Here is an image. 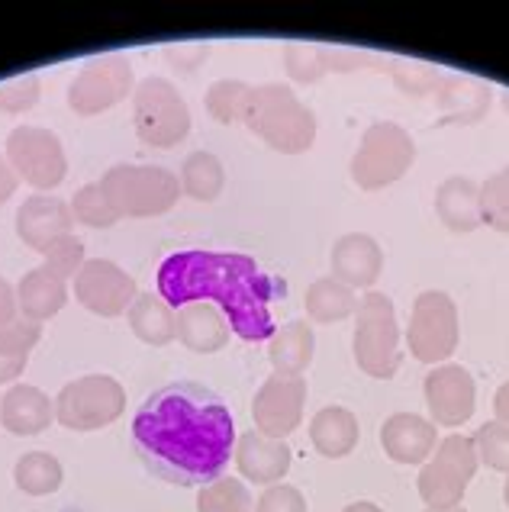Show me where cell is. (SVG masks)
<instances>
[{
	"mask_svg": "<svg viewBox=\"0 0 509 512\" xmlns=\"http://www.w3.org/2000/svg\"><path fill=\"white\" fill-rule=\"evenodd\" d=\"M342 512H384L377 503H368V500H358V503H348Z\"/></svg>",
	"mask_w": 509,
	"mask_h": 512,
	"instance_id": "48",
	"label": "cell"
},
{
	"mask_svg": "<svg viewBox=\"0 0 509 512\" xmlns=\"http://www.w3.org/2000/svg\"><path fill=\"white\" fill-rule=\"evenodd\" d=\"M332 277L352 290H368L384 271V248L368 232H345L329 252Z\"/></svg>",
	"mask_w": 509,
	"mask_h": 512,
	"instance_id": "18",
	"label": "cell"
},
{
	"mask_svg": "<svg viewBox=\"0 0 509 512\" xmlns=\"http://www.w3.org/2000/svg\"><path fill=\"white\" fill-rule=\"evenodd\" d=\"M39 339H42V326L26 316H17L13 323L0 326V355L26 358L39 345Z\"/></svg>",
	"mask_w": 509,
	"mask_h": 512,
	"instance_id": "40",
	"label": "cell"
},
{
	"mask_svg": "<svg viewBox=\"0 0 509 512\" xmlns=\"http://www.w3.org/2000/svg\"><path fill=\"white\" fill-rule=\"evenodd\" d=\"M174 332L184 348L197 351V355H213L229 345V323L226 316L216 310L213 303H187L174 313Z\"/></svg>",
	"mask_w": 509,
	"mask_h": 512,
	"instance_id": "22",
	"label": "cell"
},
{
	"mask_svg": "<svg viewBox=\"0 0 509 512\" xmlns=\"http://www.w3.org/2000/svg\"><path fill=\"white\" fill-rule=\"evenodd\" d=\"M307 380L294 374H278L271 371V377L258 387L252 400V419L255 432L268 438H284L290 432H297L303 422V406H307Z\"/></svg>",
	"mask_w": 509,
	"mask_h": 512,
	"instance_id": "14",
	"label": "cell"
},
{
	"mask_svg": "<svg viewBox=\"0 0 509 512\" xmlns=\"http://www.w3.org/2000/svg\"><path fill=\"white\" fill-rule=\"evenodd\" d=\"M361 438L358 416L345 406H323L310 419V442L323 458H348Z\"/></svg>",
	"mask_w": 509,
	"mask_h": 512,
	"instance_id": "25",
	"label": "cell"
},
{
	"mask_svg": "<svg viewBox=\"0 0 509 512\" xmlns=\"http://www.w3.org/2000/svg\"><path fill=\"white\" fill-rule=\"evenodd\" d=\"M461 339L458 306L445 290H423L413 303L410 329H406V342H410V355L419 364H445L455 355Z\"/></svg>",
	"mask_w": 509,
	"mask_h": 512,
	"instance_id": "10",
	"label": "cell"
},
{
	"mask_svg": "<svg viewBox=\"0 0 509 512\" xmlns=\"http://www.w3.org/2000/svg\"><path fill=\"white\" fill-rule=\"evenodd\" d=\"M284 68L297 84H319L329 75V68L323 62V46H310V42H287Z\"/></svg>",
	"mask_w": 509,
	"mask_h": 512,
	"instance_id": "36",
	"label": "cell"
},
{
	"mask_svg": "<svg viewBox=\"0 0 509 512\" xmlns=\"http://www.w3.org/2000/svg\"><path fill=\"white\" fill-rule=\"evenodd\" d=\"M316 355V335L303 319H290L278 326V332L268 339V361L278 374L303 377V371L313 364Z\"/></svg>",
	"mask_w": 509,
	"mask_h": 512,
	"instance_id": "26",
	"label": "cell"
},
{
	"mask_svg": "<svg viewBox=\"0 0 509 512\" xmlns=\"http://www.w3.org/2000/svg\"><path fill=\"white\" fill-rule=\"evenodd\" d=\"M100 190L107 194L110 207L120 213V219H152L174 210L181 197L178 174L162 165H113L104 178Z\"/></svg>",
	"mask_w": 509,
	"mask_h": 512,
	"instance_id": "4",
	"label": "cell"
},
{
	"mask_svg": "<svg viewBox=\"0 0 509 512\" xmlns=\"http://www.w3.org/2000/svg\"><path fill=\"white\" fill-rule=\"evenodd\" d=\"M352 351L358 368L374 380H390L400 371V326L394 300L387 294L368 290L355 310Z\"/></svg>",
	"mask_w": 509,
	"mask_h": 512,
	"instance_id": "5",
	"label": "cell"
},
{
	"mask_svg": "<svg viewBox=\"0 0 509 512\" xmlns=\"http://www.w3.org/2000/svg\"><path fill=\"white\" fill-rule=\"evenodd\" d=\"M323 62L332 71H358V68H368V65H390V58L381 55H371L365 49H339V46H323Z\"/></svg>",
	"mask_w": 509,
	"mask_h": 512,
	"instance_id": "43",
	"label": "cell"
},
{
	"mask_svg": "<svg viewBox=\"0 0 509 512\" xmlns=\"http://www.w3.org/2000/svg\"><path fill=\"white\" fill-rule=\"evenodd\" d=\"M307 313L316 323H342V319L355 316L358 310V294L352 287H345L336 277H319L307 287Z\"/></svg>",
	"mask_w": 509,
	"mask_h": 512,
	"instance_id": "29",
	"label": "cell"
},
{
	"mask_svg": "<svg viewBox=\"0 0 509 512\" xmlns=\"http://www.w3.org/2000/svg\"><path fill=\"white\" fill-rule=\"evenodd\" d=\"M13 226H17L20 242L42 255L49 242L71 236V229H75V216H71L68 200L52 197V194H33L17 207Z\"/></svg>",
	"mask_w": 509,
	"mask_h": 512,
	"instance_id": "16",
	"label": "cell"
},
{
	"mask_svg": "<svg viewBox=\"0 0 509 512\" xmlns=\"http://www.w3.org/2000/svg\"><path fill=\"white\" fill-rule=\"evenodd\" d=\"M197 512H255L252 493L239 477H220L213 484L200 487Z\"/></svg>",
	"mask_w": 509,
	"mask_h": 512,
	"instance_id": "32",
	"label": "cell"
},
{
	"mask_svg": "<svg viewBox=\"0 0 509 512\" xmlns=\"http://www.w3.org/2000/svg\"><path fill=\"white\" fill-rule=\"evenodd\" d=\"M158 297L168 306L187 303H213L226 316L232 335L242 342H268L278 326H274L271 306L287 294L281 277L261 271L255 258L242 252H203V248H187V252L168 255L155 274Z\"/></svg>",
	"mask_w": 509,
	"mask_h": 512,
	"instance_id": "2",
	"label": "cell"
},
{
	"mask_svg": "<svg viewBox=\"0 0 509 512\" xmlns=\"http://www.w3.org/2000/svg\"><path fill=\"white\" fill-rule=\"evenodd\" d=\"M4 158L20 181L36 187L39 194H49L68 178L65 145L46 126H17L7 136Z\"/></svg>",
	"mask_w": 509,
	"mask_h": 512,
	"instance_id": "11",
	"label": "cell"
},
{
	"mask_svg": "<svg viewBox=\"0 0 509 512\" xmlns=\"http://www.w3.org/2000/svg\"><path fill=\"white\" fill-rule=\"evenodd\" d=\"M129 435L145 471L171 487L220 480L239 438L229 403L200 380H171L152 390L136 409Z\"/></svg>",
	"mask_w": 509,
	"mask_h": 512,
	"instance_id": "1",
	"label": "cell"
},
{
	"mask_svg": "<svg viewBox=\"0 0 509 512\" xmlns=\"http://www.w3.org/2000/svg\"><path fill=\"white\" fill-rule=\"evenodd\" d=\"M71 216L78 219L81 226H91V229H110L120 223V213L110 207L107 194L100 190V181L94 184H84L75 197L68 200Z\"/></svg>",
	"mask_w": 509,
	"mask_h": 512,
	"instance_id": "33",
	"label": "cell"
},
{
	"mask_svg": "<svg viewBox=\"0 0 509 512\" xmlns=\"http://www.w3.org/2000/svg\"><path fill=\"white\" fill-rule=\"evenodd\" d=\"M62 480H65L62 461L49 455V451H26L13 464V484L26 496H49L62 487Z\"/></svg>",
	"mask_w": 509,
	"mask_h": 512,
	"instance_id": "30",
	"label": "cell"
},
{
	"mask_svg": "<svg viewBox=\"0 0 509 512\" xmlns=\"http://www.w3.org/2000/svg\"><path fill=\"white\" fill-rule=\"evenodd\" d=\"M55 422V400L33 384H13L0 397V426L10 435H39Z\"/></svg>",
	"mask_w": 509,
	"mask_h": 512,
	"instance_id": "20",
	"label": "cell"
},
{
	"mask_svg": "<svg viewBox=\"0 0 509 512\" xmlns=\"http://www.w3.org/2000/svg\"><path fill=\"white\" fill-rule=\"evenodd\" d=\"M481 219L497 232H509V165L481 184Z\"/></svg>",
	"mask_w": 509,
	"mask_h": 512,
	"instance_id": "35",
	"label": "cell"
},
{
	"mask_svg": "<svg viewBox=\"0 0 509 512\" xmlns=\"http://www.w3.org/2000/svg\"><path fill=\"white\" fill-rule=\"evenodd\" d=\"M474 448L481 464H487L490 471L509 474V426L506 422H484L481 429L474 432Z\"/></svg>",
	"mask_w": 509,
	"mask_h": 512,
	"instance_id": "37",
	"label": "cell"
},
{
	"mask_svg": "<svg viewBox=\"0 0 509 512\" xmlns=\"http://www.w3.org/2000/svg\"><path fill=\"white\" fill-rule=\"evenodd\" d=\"M29 358H10V355H0V384H13L23 371H26Z\"/></svg>",
	"mask_w": 509,
	"mask_h": 512,
	"instance_id": "46",
	"label": "cell"
},
{
	"mask_svg": "<svg viewBox=\"0 0 509 512\" xmlns=\"http://www.w3.org/2000/svg\"><path fill=\"white\" fill-rule=\"evenodd\" d=\"M20 316V306H17V287H13L7 277H0V326L13 323Z\"/></svg>",
	"mask_w": 509,
	"mask_h": 512,
	"instance_id": "44",
	"label": "cell"
},
{
	"mask_svg": "<svg viewBox=\"0 0 509 512\" xmlns=\"http://www.w3.org/2000/svg\"><path fill=\"white\" fill-rule=\"evenodd\" d=\"M42 97V81L39 75H20L10 81H0V113L20 116L29 113Z\"/></svg>",
	"mask_w": 509,
	"mask_h": 512,
	"instance_id": "38",
	"label": "cell"
},
{
	"mask_svg": "<svg viewBox=\"0 0 509 512\" xmlns=\"http://www.w3.org/2000/svg\"><path fill=\"white\" fill-rule=\"evenodd\" d=\"M423 393L435 426L458 429L474 416L477 387L471 371L461 368V364H435L423 380Z\"/></svg>",
	"mask_w": 509,
	"mask_h": 512,
	"instance_id": "15",
	"label": "cell"
},
{
	"mask_svg": "<svg viewBox=\"0 0 509 512\" xmlns=\"http://www.w3.org/2000/svg\"><path fill=\"white\" fill-rule=\"evenodd\" d=\"M65 303H68V281L62 274H55L49 265H39L20 277V284H17L20 316L42 326L46 319L62 313Z\"/></svg>",
	"mask_w": 509,
	"mask_h": 512,
	"instance_id": "23",
	"label": "cell"
},
{
	"mask_svg": "<svg viewBox=\"0 0 509 512\" xmlns=\"http://www.w3.org/2000/svg\"><path fill=\"white\" fill-rule=\"evenodd\" d=\"M255 87L249 81H239V78H220L207 87V113L213 116L216 123L232 126V123H242L245 120V110H249V100H252Z\"/></svg>",
	"mask_w": 509,
	"mask_h": 512,
	"instance_id": "31",
	"label": "cell"
},
{
	"mask_svg": "<svg viewBox=\"0 0 509 512\" xmlns=\"http://www.w3.org/2000/svg\"><path fill=\"white\" fill-rule=\"evenodd\" d=\"M136 91L133 62L120 52L97 55L78 68V75L68 84V107L78 116H97L113 110L120 100Z\"/></svg>",
	"mask_w": 509,
	"mask_h": 512,
	"instance_id": "12",
	"label": "cell"
},
{
	"mask_svg": "<svg viewBox=\"0 0 509 512\" xmlns=\"http://www.w3.org/2000/svg\"><path fill=\"white\" fill-rule=\"evenodd\" d=\"M416 162V142L400 123L377 120L365 129L352 155L348 174L361 190H384L397 184Z\"/></svg>",
	"mask_w": 509,
	"mask_h": 512,
	"instance_id": "6",
	"label": "cell"
},
{
	"mask_svg": "<svg viewBox=\"0 0 509 512\" xmlns=\"http://www.w3.org/2000/svg\"><path fill=\"white\" fill-rule=\"evenodd\" d=\"M139 297L133 274H126L116 261L107 258H87L84 268L75 274V300L94 316H123Z\"/></svg>",
	"mask_w": 509,
	"mask_h": 512,
	"instance_id": "13",
	"label": "cell"
},
{
	"mask_svg": "<svg viewBox=\"0 0 509 512\" xmlns=\"http://www.w3.org/2000/svg\"><path fill=\"white\" fill-rule=\"evenodd\" d=\"M493 413H497V422H506L509 426V380L497 390V397H493Z\"/></svg>",
	"mask_w": 509,
	"mask_h": 512,
	"instance_id": "47",
	"label": "cell"
},
{
	"mask_svg": "<svg viewBox=\"0 0 509 512\" xmlns=\"http://www.w3.org/2000/svg\"><path fill=\"white\" fill-rule=\"evenodd\" d=\"M178 184H181V194H187L191 200L213 203L216 197L223 194V187H226V168H223V162L213 152L197 149V152H191L181 162Z\"/></svg>",
	"mask_w": 509,
	"mask_h": 512,
	"instance_id": "28",
	"label": "cell"
},
{
	"mask_svg": "<svg viewBox=\"0 0 509 512\" xmlns=\"http://www.w3.org/2000/svg\"><path fill=\"white\" fill-rule=\"evenodd\" d=\"M58 512H81V509H75V506H68V509H58Z\"/></svg>",
	"mask_w": 509,
	"mask_h": 512,
	"instance_id": "50",
	"label": "cell"
},
{
	"mask_svg": "<svg viewBox=\"0 0 509 512\" xmlns=\"http://www.w3.org/2000/svg\"><path fill=\"white\" fill-rule=\"evenodd\" d=\"M255 512H307V496L290 484H271L258 496Z\"/></svg>",
	"mask_w": 509,
	"mask_h": 512,
	"instance_id": "41",
	"label": "cell"
},
{
	"mask_svg": "<svg viewBox=\"0 0 509 512\" xmlns=\"http://www.w3.org/2000/svg\"><path fill=\"white\" fill-rule=\"evenodd\" d=\"M381 448L397 464H426L439 448V432L419 413H394L381 426Z\"/></svg>",
	"mask_w": 509,
	"mask_h": 512,
	"instance_id": "19",
	"label": "cell"
},
{
	"mask_svg": "<svg viewBox=\"0 0 509 512\" xmlns=\"http://www.w3.org/2000/svg\"><path fill=\"white\" fill-rule=\"evenodd\" d=\"M242 126L281 155H300L313 149L319 129L316 113L287 84H258Z\"/></svg>",
	"mask_w": 509,
	"mask_h": 512,
	"instance_id": "3",
	"label": "cell"
},
{
	"mask_svg": "<svg viewBox=\"0 0 509 512\" xmlns=\"http://www.w3.org/2000/svg\"><path fill=\"white\" fill-rule=\"evenodd\" d=\"M210 52H213L210 42H171V46H165V62L184 71V75H194L197 68L207 65Z\"/></svg>",
	"mask_w": 509,
	"mask_h": 512,
	"instance_id": "42",
	"label": "cell"
},
{
	"mask_svg": "<svg viewBox=\"0 0 509 512\" xmlns=\"http://www.w3.org/2000/svg\"><path fill=\"white\" fill-rule=\"evenodd\" d=\"M17 184H20V178H17V174H13V168L7 165L4 152H0V203H7L13 194H17Z\"/></svg>",
	"mask_w": 509,
	"mask_h": 512,
	"instance_id": "45",
	"label": "cell"
},
{
	"mask_svg": "<svg viewBox=\"0 0 509 512\" xmlns=\"http://www.w3.org/2000/svg\"><path fill=\"white\" fill-rule=\"evenodd\" d=\"M432 97L448 123L474 126L484 120L493 104V87L471 75H442V84L435 87Z\"/></svg>",
	"mask_w": 509,
	"mask_h": 512,
	"instance_id": "21",
	"label": "cell"
},
{
	"mask_svg": "<svg viewBox=\"0 0 509 512\" xmlns=\"http://www.w3.org/2000/svg\"><path fill=\"white\" fill-rule=\"evenodd\" d=\"M481 458H477L474 438L468 435H448L435 448V458L423 464V471L416 477V487L423 503L432 512L458 509L464 500V490L474 480Z\"/></svg>",
	"mask_w": 509,
	"mask_h": 512,
	"instance_id": "8",
	"label": "cell"
},
{
	"mask_svg": "<svg viewBox=\"0 0 509 512\" xmlns=\"http://www.w3.org/2000/svg\"><path fill=\"white\" fill-rule=\"evenodd\" d=\"M390 78H394L397 91L410 97H432L435 87L442 84V71L426 62H410V58H390Z\"/></svg>",
	"mask_w": 509,
	"mask_h": 512,
	"instance_id": "34",
	"label": "cell"
},
{
	"mask_svg": "<svg viewBox=\"0 0 509 512\" xmlns=\"http://www.w3.org/2000/svg\"><path fill=\"white\" fill-rule=\"evenodd\" d=\"M133 126L149 149H174L191 133V107L168 78H145L133 91Z\"/></svg>",
	"mask_w": 509,
	"mask_h": 512,
	"instance_id": "7",
	"label": "cell"
},
{
	"mask_svg": "<svg viewBox=\"0 0 509 512\" xmlns=\"http://www.w3.org/2000/svg\"><path fill=\"white\" fill-rule=\"evenodd\" d=\"M126 409V390L110 374H84L55 397V422L71 432H94L116 422Z\"/></svg>",
	"mask_w": 509,
	"mask_h": 512,
	"instance_id": "9",
	"label": "cell"
},
{
	"mask_svg": "<svg viewBox=\"0 0 509 512\" xmlns=\"http://www.w3.org/2000/svg\"><path fill=\"white\" fill-rule=\"evenodd\" d=\"M129 329H133V335L139 342L152 345V348H162L168 342L178 339V332H174V310L168 306V300L158 297V290L152 294H139L133 300V306H129Z\"/></svg>",
	"mask_w": 509,
	"mask_h": 512,
	"instance_id": "27",
	"label": "cell"
},
{
	"mask_svg": "<svg viewBox=\"0 0 509 512\" xmlns=\"http://www.w3.org/2000/svg\"><path fill=\"white\" fill-rule=\"evenodd\" d=\"M232 461H236L245 480H252L258 487H271V484H284L290 464H294V451H290L284 438H268L252 429L236 438Z\"/></svg>",
	"mask_w": 509,
	"mask_h": 512,
	"instance_id": "17",
	"label": "cell"
},
{
	"mask_svg": "<svg viewBox=\"0 0 509 512\" xmlns=\"http://www.w3.org/2000/svg\"><path fill=\"white\" fill-rule=\"evenodd\" d=\"M429 512H432V509H429ZM445 512H464V509H461V506H458V509H445Z\"/></svg>",
	"mask_w": 509,
	"mask_h": 512,
	"instance_id": "51",
	"label": "cell"
},
{
	"mask_svg": "<svg viewBox=\"0 0 509 512\" xmlns=\"http://www.w3.org/2000/svg\"><path fill=\"white\" fill-rule=\"evenodd\" d=\"M435 213L452 232H474L484 226L481 219V184L464 174H452L435 190Z\"/></svg>",
	"mask_w": 509,
	"mask_h": 512,
	"instance_id": "24",
	"label": "cell"
},
{
	"mask_svg": "<svg viewBox=\"0 0 509 512\" xmlns=\"http://www.w3.org/2000/svg\"><path fill=\"white\" fill-rule=\"evenodd\" d=\"M503 503L509 506V474H506V484H503Z\"/></svg>",
	"mask_w": 509,
	"mask_h": 512,
	"instance_id": "49",
	"label": "cell"
},
{
	"mask_svg": "<svg viewBox=\"0 0 509 512\" xmlns=\"http://www.w3.org/2000/svg\"><path fill=\"white\" fill-rule=\"evenodd\" d=\"M84 242L71 232V236H62L46 245V252H42V265H49L55 274H62L65 281H71L81 268H84Z\"/></svg>",
	"mask_w": 509,
	"mask_h": 512,
	"instance_id": "39",
	"label": "cell"
}]
</instances>
